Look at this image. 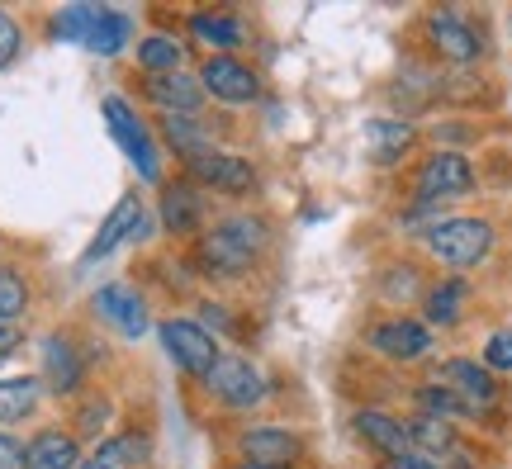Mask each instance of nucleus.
<instances>
[{"label":"nucleus","mask_w":512,"mask_h":469,"mask_svg":"<svg viewBox=\"0 0 512 469\" xmlns=\"http://www.w3.org/2000/svg\"><path fill=\"white\" fill-rule=\"evenodd\" d=\"M76 460H81V446L67 432H38L24 446V469H76Z\"/></svg>","instance_id":"obj_19"},{"label":"nucleus","mask_w":512,"mask_h":469,"mask_svg":"<svg viewBox=\"0 0 512 469\" xmlns=\"http://www.w3.org/2000/svg\"><path fill=\"white\" fill-rule=\"evenodd\" d=\"M43 375H48V389H53V394H76V389H81L86 361H81V351H76L72 337L53 332V337L43 342Z\"/></svg>","instance_id":"obj_11"},{"label":"nucleus","mask_w":512,"mask_h":469,"mask_svg":"<svg viewBox=\"0 0 512 469\" xmlns=\"http://www.w3.org/2000/svg\"><path fill=\"white\" fill-rule=\"evenodd\" d=\"M147 460V441L143 436H114V441H105L100 451H95V465H143Z\"/></svg>","instance_id":"obj_29"},{"label":"nucleus","mask_w":512,"mask_h":469,"mask_svg":"<svg viewBox=\"0 0 512 469\" xmlns=\"http://www.w3.org/2000/svg\"><path fill=\"white\" fill-rule=\"evenodd\" d=\"M95 313H100L105 323L119 327L124 337H143L147 332V308L128 285H105L100 289V294H95Z\"/></svg>","instance_id":"obj_12"},{"label":"nucleus","mask_w":512,"mask_h":469,"mask_svg":"<svg viewBox=\"0 0 512 469\" xmlns=\"http://www.w3.org/2000/svg\"><path fill=\"white\" fill-rule=\"evenodd\" d=\"M200 86H204V95H214L223 105H247V100H256V72L247 62H238V57H209Z\"/></svg>","instance_id":"obj_9"},{"label":"nucleus","mask_w":512,"mask_h":469,"mask_svg":"<svg viewBox=\"0 0 512 469\" xmlns=\"http://www.w3.org/2000/svg\"><path fill=\"white\" fill-rule=\"evenodd\" d=\"M441 384L456 389V394L475 408V417H479V408H489V403L498 398V379L475 361H446L441 365Z\"/></svg>","instance_id":"obj_13"},{"label":"nucleus","mask_w":512,"mask_h":469,"mask_svg":"<svg viewBox=\"0 0 512 469\" xmlns=\"http://www.w3.org/2000/svg\"><path fill=\"white\" fill-rule=\"evenodd\" d=\"M408 441H413V455H418V451H427V455H451V451H456V432H451V422L427 417V413L413 417Z\"/></svg>","instance_id":"obj_23"},{"label":"nucleus","mask_w":512,"mask_h":469,"mask_svg":"<svg viewBox=\"0 0 512 469\" xmlns=\"http://www.w3.org/2000/svg\"><path fill=\"white\" fill-rule=\"evenodd\" d=\"M475 190V171L460 152H437L427 157L418 171V199L422 204H441V199H456Z\"/></svg>","instance_id":"obj_6"},{"label":"nucleus","mask_w":512,"mask_h":469,"mask_svg":"<svg viewBox=\"0 0 512 469\" xmlns=\"http://www.w3.org/2000/svg\"><path fill=\"white\" fill-rule=\"evenodd\" d=\"M370 346L380 356H394V361H413V356H422L432 346V332L422 323H413V318H394V323H380L370 332Z\"/></svg>","instance_id":"obj_15"},{"label":"nucleus","mask_w":512,"mask_h":469,"mask_svg":"<svg viewBox=\"0 0 512 469\" xmlns=\"http://www.w3.org/2000/svg\"><path fill=\"white\" fill-rule=\"evenodd\" d=\"M242 455H247V465L285 469L294 455H299V436L280 432V427H256V432L242 436Z\"/></svg>","instance_id":"obj_16"},{"label":"nucleus","mask_w":512,"mask_h":469,"mask_svg":"<svg viewBox=\"0 0 512 469\" xmlns=\"http://www.w3.org/2000/svg\"><path fill=\"white\" fill-rule=\"evenodd\" d=\"M38 408V379H0V422H24Z\"/></svg>","instance_id":"obj_24"},{"label":"nucleus","mask_w":512,"mask_h":469,"mask_svg":"<svg viewBox=\"0 0 512 469\" xmlns=\"http://www.w3.org/2000/svg\"><path fill=\"white\" fill-rule=\"evenodd\" d=\"M105 124H110V133L119 138V143H124L128 162L138 166V176H143V181H157V171H162V166H157L152 133H147L143 119H138V114H133V109L119 100V95H110V100H105Z\"/></svg>","instance_id":"obj_5"},{"label":"nucleus","mask_w":512,"mask_h":469,"mask_svg":"<svg viewBox=\"0 0 512 469\" xmlns=\"http://www.w3.org/2000/svg\"><path fill=\"white\" fill-rule=\"evenodd\" d=\"M124 43H128V19L119 15V10H110V5H95L91 29H86V43H81V48L110 57V53H119Z\"/></svg>","instance_id":"obj_21"},{"label":"nucleus","mask_w":512,"mask_h":469,"mask_svg":"<svg viewBox=\"0 0 512 469\" xmlns=\"http://www.w3.org/2000/svg\"><path fill=\"white\" fill-rule=\"evenodd\" d=\"M15 57H19V24L0 10V72H5Z\"/></svg>","instance_id":"obj_34"},{"label":"nucleus","mask_w":512,"mask_h":469,"mask_svg":"<svg viewBox=\"0 0 512 469\" xmlns=\"http://www.w3.org/2000/svg\"><path fill=\"white\" fill-rule=\"evenodd\" d=\"M209 394L219 398L223 408H256L261 398H266V375L256 370L247 356H219V365L209 370Z\"/></svg>","instance_id":"obj_4"},{"label":"nucleus","mask_w":512,"mask_h":469,"mask_svg":"<svg viewBox=\"0 0 512 469\" xmlns=\"http://www.w3.org/2000/svg\"><path fill=\"white\" fill-rule=\"evenodd\" d=\"M190 34L209 43V48H219V57H228V48H238L247 29H242L238 15H228V10H200V15L190 19Z\"/></svg>","instance_id":"obj_20"},{"label":"nucleus","mask_w":512,"mask_h":469,"mask_svg":"<svg viewBox=\"0 0 512 469\" xmlns=\"http://www.w3.org/2000/svg\"><path fill=\"white\" fill-rule=\"evenodd\" d=\"M162 133H166V143L176 147L185 162H190V157H200V152H214V147H209V138H204V128L195 124V119H166Z\"/></svg>","instance_id":"obj_28"},{"label":"nucleus","mask_w":512,"mask_h":469,"mask_svg":"<svg viewBox=\"0 0 512 469\" xmlns=\"http://www.w3.org/2000/svg\"><path fill=\"white\" fill-rule=\"evenodd\" d=\"M91 15H95V5H67V10H62V15L53 19V34H57V38H67V43H86Z\"/></svg>","instance_id":"obj_30"},{"label":"nucleus","mask_w":512,"mask_h":469,"mask_svg":"<svg viewBox=\"0 0 512 469\" xmlns=\"http://www.w3.org/2000/svg\"><path fill=\"white\" fill-rule=\"evenodd\" d=\"M247 469H261V465H247Z\"/></svg>","instance_id":"obj_41"},{"label":"nucleus","mask_w":512,"mask_h":469,"mask_svg":"<svg viewBox=\"0 0 512 469\" xmlns=\"http://www.w3.org/2000/svg\"><path fill=\"white\" fill-rule=\"evenodd\" d=\"M484 370H512V332H494L484 346Z\"/></svg>","instance_id":"obj_33"},{"label":"nucleus","mask_w":512,"mask_h":469,"mask_svg":"<svg viewBox=\"0 0 512 469\" xmlns=\"http://www.w3.org/2000/svg\"><path fill=\"white\" fill-rule=\"evenodd\" d=\"M15 346H19V323L0 318V356H5V351H15Z\"/></svg>","instance_id":"obj_37"},{"label":"nucleus","mask_w":512,"mask_h":469,"mask_svg":"<svg viewBox=\"0 0 512 469\" xmlns=\"http://www.w3.org/2000/svg\"><path fill=\"white\" fill-rule=\"evenodd\" d=\"M24 308H29V285H24L15 271H0V318L15 323Z\"/></svg>","instance_id":"obj_31"},{"label":"nucleus","mask_w":512,"mask_h":469,"mask_svg":"<svg viewBox=\"0 0 512 469\" xmlns=\"http://www.w3.org/2000/svg\"><path fill=\"white\" fill-rule=\"evenodd\" d=\"M389 469H437L432 460H422V455H403V460H394Z\"/></svg>","instance_id":"obj_38"},{"label":"nucleus","mask_w":512,"mask_h":469,"mask_svg":"<svg viewBox=\"0 0 512 469\" xmlns=\"http://www.w3.org/2000/svg\"><path fill=\"white\" fill-rule=\"evenodd\" d=\"M465 294H470V289H465V280H446V285H437L432 294H427V318H432V323H441V327L456 323Z\"/></svg>","instance_id":"obj_27"},{"label":"nucleus","mask_w":512,"mask_h":469,"mask_svg":"<svg viewBox=\"0 0 512 469\" xmlns=\"http://www.w3.org/2000/svg\"><path fill=\"white\" fill-rule=\"evenodd\" d=\"M356 436L366 441L370 451L389 455V460H403V455H413L408 427H403V422H394L389 413H375V408H366V413H356Z\"/></svg>","instance_id":"obj_14"},{"label":"nucleus","mask_w":512,"mask_h":469,"mask_svg":"<svg viewBox=\"0 0 512 469\" xmlns=\"http://www.w3.org/2000/svg\"><path fill=\"white\" fill-rule=\"evenodd\" d=\"M422 289V280H418V271H403V266H394V271L384 275V285H380V294L384 299H394V304H403V299H413Z\"/></svg>","instance_id":"obj_32"},{"label":"nucleus","mask_w":512,"mask_h":469,"mask_svg":"<svg viewBox=\"0 0 512 469\" xmlns=\"http://www.w3.org/2000/svg\"><path fill=\"white\" fill-rule=\"evenodd\" d=\"M0 469H24V446L5 432H0Z\"/></svg>","instance_id":"obj_35"},{"label":"nucleus","mask_w":512,"mask_h":469,"mask_svg":"<svg viewBox=\"0 0 512 469\" xmlns=\"http://www.w3.org/2000/svg\"><path fill=\"white\" fill-rule=\"evenodd\" d=\"M181 57L185 48L176 43V38H166V34H152L138 43V62H143L152 76H166V72H181Z\"/></svg>","instance_id":"obj_26"},{"label":"nucleus","mask_w":512,"mask_h":469,"mask_svg":"<svg viewBox=\"0 0 512 469\" xmlns=\"http://www.w3.org/2000/svg\"><path fill=\"white\" fill-rule=\"evenodd\" d=\"M418 408L427 417H441V422H451V417H475V408L456 394V389H446V384H422L418 389Z\"/></svg>","instance_id":"obj_25"},{"label":"nucleus","mask_w":512,"mask_h":469,"mask_svg":"<svg viewBox=\"0 0 512 469\" xmlns=\"http://www.w3.org/2000/svg\"><path fill=\"white\" fill-rule=\"evenodd\" d=\"M81 469H110V465H95V460H91V465H81Z\"/></svg>","instance_id":"obj_40"},{"label":"nucleus","mask_w":512,"mask_h":469,"mask_svg":"<svg viewBox=\"0 0 512 469\" xmlns=\"http://www.w3.org/2000/svg\"><path fill=\"white\" fill-rule=\"evenodd\" d=\"M366 147L375 162H399L403 152L413 147V128L394 124V119H370L366 124Z\"/></svg>","instance_id":"obj_22"},{"label":"nucleus","mask_w":512,"mask_h":469,"mask_svg":"<svg viewBox=\"0 0 512 469\" xmlns=\"http://www.w3.org/2000/svg\"><path fill=\"white\" fill-rule=\"evenodd\" d=\"M162 223H166V233H176V237H190V233H200V223H204V199L195 185H166L162 190Z\"/></svg>","instance_id":"obj_18"},{"label":"nucleus","mask_w":512,"mask_h":469,"mask_svg":"<svg viewBox=\"0 0 512 469\" xmlns=\"http://www.w3.org/2000/svg\"><path fill=\"white\" fill-rule=\"evenodd\" d=\"M147 95L152 105H162L171 119H200L204 105V86L190 72H166V76H147Z\"/></svg>","instance_id":"obj_10"},{"label":"nucleus","mask_w":512,"mask_h":469,"mask_svg":"<svg viewBox=\"0 0 512 469\" xmlns=\"http://www.w3.org/2000/svg\"><path fill=\"white\" fill-rule=\"evenodd\" d=\"M162 346H166V356L195 379H209V370L219 365L214 332L200 327V323H190V318H171V323H162Z\"/></svg>","instance_id":"obj_3"},{"label":"nucleus","mask_w":512,"mask_h":469,"mask_svg":"<svg viewBox=\"0 0 512 469\" xmlns=\"http://www.w3.org/2000/svg\"><path fill=\"white\" fill-rule=\"evenodd\" d=\"M185 171H190V181L209 185V190H219V195H247L256 185L252 162L228 157V152H200V157L185 162Z\"/></svg>","instance_id":"obj_7"},{"label":"nucleus","mask_w":512,"mask_h":469,"mask_svg":"<svg viewBox=\"0 0 512 469\" xmlns=\"http://www.w3.org/2000/svg\"><path fill=\"white\" fill-rule=\"evenodd\" d=\"M456 469H475V465H470V460H456Z\"/></svg>","instance_id":"obj_39"},{"label":"nucleus","mask_w":512,"mask_h":469,"mask_svg":"<svg viewBox=\"0 0 512 469\" xmlns=\"http://www.w3.org/2000/svg\"><path fill=\"white\" fill-rule=\"evenodd\" d=\"M105 417H110V403L105 398H95L81 408V432H95V427H105Z\"/></svg>","instance_id":"obj_36"},{"label":"nucleus","mask_w":512,"mask_h":469,"mask_svg":"<svg viewBox=\"0 0 512 469\" xmlns=\"http://www.w3.org/2000/svg\"><path fill=\"white\" fill-rule=\"evenodd\" d=\"M494 247V228L484 218H441L437 228L427 233V252L437 256L441 266L451 271H470L479 266Z\"/></svg>","instance_id":"obj_2"},{"label":"nucleus","mask_w":512,"mask_h":469,"mask_svg":"<svg viewBox=\"0 0 512 469\" xmlns=\"http://www.w3.org/2000/svg\"><path fill=\"white\" fill-rule=\"evenodd\" d=\"M427 38H432V48H437L446 62H460V67L475 62L479 48H484L475 34V24L460 19L456 10H432V15H427Z\"/></svg>","instance_id":"obj_8"},{"label":"nucleus","mask_w":512,"mask_h":469,"mask_svg":"<svg viewBox=\"0 0 512 469\" xmlns=\"http://www.w3.org/2000/svg\"><path fill=\"white\" fill-rule=\"evenodd\" d=\"M138 223H143V204H138V195H124V199H119V204L110 209V218H105V228L95 233V242L86 247V256H81V261L91 266V261H100V256H110L114 247L124 242V237L138 233Z\"/></svg>","instance_id":"obj_17"},{"label":"nucleus","mask_w":512,"mask_h":469,"mask_svg":"<svg viewBox=\"0 0 512 469\" xmlns=\"http://www.w3.org/2000/svg\"><path fill=\"white\" fill-rule=\"evenodd\" d=\"M266 252V228L256 218H223L219 228H209L200 237V271L219 275V280H233V275H247L256 266V256Z\"/></svg>","instance_id":"obj_1"}]
</instances>
